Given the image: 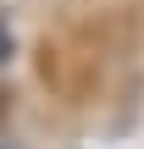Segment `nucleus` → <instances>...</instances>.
Masks as SVG:
<instances>
[]
</instances>
